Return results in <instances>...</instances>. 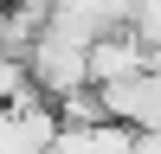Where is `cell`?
I'll return each mask as SVG.
<instances>
[{"label": "cell", "mask_w": 161, "mask_h": 154, "mask_svg": "<svg viewBox=\"0 0 161 154\" xmlns=\"http://www.w3.org/2000/svg\"><path fill=\"white\" fill-rule=\"evenodd\" d=\"M90 51H97V45H84V38L58 32V26H45V38H39V45L26 51V71H32V90H39V96L52 103V109L90 90Z\"/></svg>", "instance_id": "obj_1"}, {"label": "cell", "mask_w": 161, "mask_h": 154, "mask_svg": "<svg viewBox=\"0 0 161 154\" xmlns=\"http://www.w3.org/2000/svg\"><path fill=\"white\" fill-rule=\"evenodd\" d=\"M52 154H136V128L97 122V128H64Z\"/></svg>", "instance_id": "obj_3"}, {"label": "cell", "mask_w": 161, "mask_h": 154, "mask_svg": "<svg viewBox=\"0 0 161 154\" xmlns=\"http://www.w3.org/2000/svg\"><path fill=\"white\" fill-rule=\"evenodd\" d=\"M26 103H45L32 90V71H26V58H13V51H0V109H26Z\"/></svg>", "instance_id": "obj_4"}, {"label": "cell", "mask_w": 161, "mask_h": 154, "mask_svg": "<svg viewBox=\"0 0 161 154\" xmlns=\"http://www.w3.org/2000/svg\"><path fill=\"white\" fill-rule=\"evenodd\" d=\"M129 38H136L142 51H161V0H136V7H129Z\"/></svg>", "instance_id": "obj_5"}, {"label": "cell", "mask_w": 161, "mask_h": 154, "mask_svg": "<svg viewBox=\"0 0 161 154\" xmlns=\"http://www.w3.org/2000/svg\"><path fill=\"white\" fill-rule=\"evenodd\" d=\"M136 154H161V135H136Z\"/></svg>", "instance_id": "obj_6"}, {"label": "cell", "mask_w": 161, "mask_h": 154, "mask_svg": "<svg viewBox=\"0 0 161 154\" xmlns=\"http://www.w3.org/2000/svg\"><path fill=\"white\" fill-rule=\"evenodd\" d=\"M136 77H148V51L129 32L103 38V45L90 51V90H116V84H136Z\"/></svg>", "instance_id": "obj_2"}]
</instances>
